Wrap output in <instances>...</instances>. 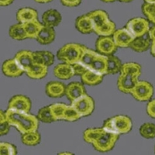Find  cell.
Here are the masks:
<instances>
[{"label": "cell", "instance_id": "cell-5", "mask_svg": "<svg viewBox=\"0 0 155 155\" xmlns=\"http://www.w3.org/2000/svg\"><path fill=\"white\" fill-rule=\"evenodd\" d=\"M84 50V45L79 44L70 43L64 45L58 50L57 58L65 63L73 64L81 61Z\"/></svg>", "mask_w": 155, "mask_h": 155}, {"label": "cell", "instance_id": "cell-16", "mask_svg": "<svg viewBox=\"0 0 155 155\" xmlns=\"http://www.w3.org/2000/svg\"><path fill=\"white\" fill-rule=\"evenodd\" d=\"M66 85L60 81H50L45 86V92L51 98H61L65 95Z\"/></svg>", "mask_w": 155, "mask_h": 155}, {"label": "cell", "instance_id": "cell-50", "mask_svg": "<svg viewBox=\"0 0 155 155\" xmlns=\"http://www.w3.org/2000/svg\"><path fill=\"white\" fill-rule=\"evenodd\" d=\"M154 153H155V147H154Z\"/></svg>", "mask_w": 155, "mask_h": 155}, {"label": "cell", "instance_id": "cell-7", "mask_svg": "<svg viewBox=\"0 0 155 155\" xmlns=\"http://www.w3.org/2000/svg\"><path fill=\"white\" fill-rule=\"evenodd\" d=\"M71 106L75 108L81 117L90 116L95 109V102L92 97L88 94L81 95L71 102Z\"/></svg>", "mask_w": 155, "mask_h": 155}, {"label": "cell", "instance_id": "cell-14", "mask_svg": "<svg viewBox=\"0 0 155 155\" xmlns=\"http://www.w3.org/2000/svg\"><path fill=\"white\" fill-rule=\"evenodd\" d=\"M15 60L16 61L19 65L26 72L33 64L34 63V52L27 50H23L16 54Z\"/></svg>", "mask_w": 155, "mask_h": 155}, {"label": "cell", "instance_id": "cell-43", "mask_svg": "<svg viewBox=\"0 0 155 155\" xmlns=\"http://www.w3.org/2000/svg\"><path fill=\"white\" fill-rule=\"evenodd\" d=\"M13 2H14V0H0V5L1 6H8Z\"/></svg>", "mask_w": 155, "mask_h": 155}, {"label": "cell", "instance_id": "cell-19", "mask_svg": "<svg viewBox=\"0 0 155 155\" xmlns=\"http://www.w3.org/2000/svg\"><path fill=\"white\" fill-rule=\"evenodd\" d=\"M88 69L96 71L103 75H107L108 57L99 53L95 58L93 61L92 62V64H90Z\"/></svg>", "mask_w": 155, "mask_h": 155}, {"label": "cell", "instance_id": "cell-21", "mask_svg": "<svg viewBox=\"0 0 155 155\" xmlns=\"http://www.w3.org/2000/svg\"><path fill=\"white\" fill-rule=\"evenodd\" d=\"M75 27L78 31L83 34H91L94 32L93 24L88 14L78 16L75 20Z\"/></svg>", "mask_w": 155, "mask_h": 155}, {"label": "cell", "instance_id": "cell-10", "mask_svg": "<svg viewBox=\"0 0 155 155\" xmlns=\"http://www.w3.org/2000/svg\"><path fill=\"white\" fill-rule=\"evenodd\" d=\"M118 47L112 36L99 37L95 42V50L101 54L109 56L113 55L116 52Z\"/></svg>", "mask_w": 155, "mask_h": 155}, {"label": "cell", "instance_id": "cell-17", "mask_svg": "<svg viewBox=\"0 0 155 155\" xmlns=\"http://www.w3.org/2000/svg\"><path fill=\"white\" fill-rule=\"evenodd\" d=\"M151 43V39L149 36V34L147 33V34L141 36V37H135L130 45V48L136 52L141 53V52H144V51H147L150 48Z\"/></svg>", "mask_w": 155, "mask_h": 155}, {"label": "cell", "instance_id": "cell-2", "mask_svg": "<svg viewBox=\"0 0 155 155\" xmlns=\"http://www.w3.org/2000/svg\"><path fill=\"white\" fill-rule=\"evenodd\" d=\"M5 116L11 126L15 127L21 134L38 130L39 119L30 113L7 109Z\"/></svg>", "mask_w": 155, "mask_h": 155}, {"label": "cell", "instance_id": "cell-49", "mask_svg": "<svg viewBox=\"0 0 155 155\" xmlns=\"http://www.w3.org/2000/svg\"><path fill=\"white\" fill-rule=\"evenodd\" d=\"M59 154H72V153H70V152H61V153H59Z\"/></svg>", "mask_w": 155, "mask_h": 155}, {"label": "cell", "instance_id": "cell-25", "mask_svg": "<svg viewBox=\"0 0 155 155\" xmlns=\"http://www.w3.org/2000/svg\"><path fill=\"white\" fill-rule=\"evenodd\" d=\"M103 77H104L103 74L88 69L81 76V78L82 83H84L85 85H89V86H95V85H99L102 82V80H103Z\"/></svg>", "mask_w": 155, "mask_h": 155}, {"label": "cell", "instance_id": "cell-1", "mask_svg": "<svg viewBox=\"0 0 155 155\" xmlns=\"http://www.w3.org/2000/svg\"><path fill=\"white\" fill-rule=\"evenodd\" d=\"M119 137V134L109 132L103 127L88 128L83 133L84 140L92 144L97 151L102 153L113 150Z\"/></svg>", "mask_w": 155, "mask_h": 155}, {"label": "cell", "instance_id": "cell-13", "mask_svg": "<svg viewBox=\"0 0 155 155\" xmlns=\"http://www.w3.org/2000/svg\"><path fill=\"white\" fill-rule=\"evenodd\" d=\"M2 70L5 76L10 78L19 77L25 73L24 70L19 65L15 58L5 61L2 64Z\"/></svg>", "mask_w": 155, "mask_h": 155}, {"label": "cell", "instance_id": "cell-35", "mask_svg": "<svg viewBox=\"0 0 155 155\" xmlns=\"http://www.w3.org/2000/svg\"><path fill=\"white\" fill-rule=\"evenodd\" d=\"M142 12L149 22L155 25V4L144 2L142 5Z\"/></svg>", "mask_w": 155, "mask_h": 155}, {"label": "cell", "instance_id": "cell-38", "mask_svg": "<svg viewBox=\"0 0 155 155\" xmlns=\"http://www.w3.org/2000/svg\"><path fill=\"white\" fill-rule=\"evenodd\" d=\"M11 125L5 116V112H0V135L3 136L7 134L9 131Z\"/></svg>", "mask_w": 155, "mask_h": 155}, {"label": "cell", "instance_id": "cell-44", "mask_svg": "<svg viewBox=\"0 0 155 155\" xmlns=\"http://www.w3.org/2000/svg\"><path fill=\"white\" fill-rule=\"evenodd\" d=\"M150 54L152 56L155 58V41H152L151 45H150Z\"/></svg>", "mask_w": 155, "mask_h": 155}, {"label": "cell", "instance_id": "cell-40", "mask_svg": "<svg viewBox=\"0 0 155 155\" xmlns=\"http://www.w3.org/2000/svg\"><path fill=\"white\" fill-rule=\"evenodd\" d=\"M147 113L151 118L155 119V99L148 102L147 105Z\"/></svg>", "mask_w": 155, "mask_h": 155}, {"label": "cell", "instance_id": "cell-8", "mask_svg": "<svg viewBox=\"0 0 155 155\" xmlns=\"http://www.w3.org/2000/svg\"><path fill=\"white\" fill-rule=\"evenodd\" d=\"M140 76V74L138 73H120L117 79V88L123 93L130 94Z\"/></svg>", "mask_w": 155, "mask_h": 155}, {"label": "cell", "instance_id": "cell-41", "mask_svg": "<svg viewBox=\"0 0 155 155\" xmlns=\"http://www.w3.org/2000/svg\"><path fill=\"white\" fill-rule=\"evenodd\" d=\"M61 2L67 7H76L81 3V0H61Z\"/></svg>", "mask_w": 155, "mask_h": 155}, {"label": "cell", "instance_id": "cell-29", "mask_svg": "<svg viewBox=\"0 0 155 155\" xmlns=\"http://www.w3.org/2000/svg\"><path fill=\"white\" fill-rule=\"evenodd\" d=\"M41 140V134L37 130L25 133L21 137L22 143L27 146H36L40 143Z\"/></svg>", "mask_w": 155, "mask_h": 155}, {"label": "cell", "instance_id": "cell-32", "mask_svg": "<svg viewBox=\"0 0 155 155\" xmlns=\"http://www.w3.org/2000/svg\"><path fill=\"white\" fill-rule=\"evenodd\" d=\"M37 118L39 119L40 121L43 122V123H46V124H50V123L55 121L53 114L51 113L50 106L41 108L37 113Z\"/></svg>", "mask_w": 155, "mask_h": 155}, {"label": "cell", "instance_id": "cell-42", "mask_svg": "<svg viewBox=\"0 0 155 155\" xmlns=\"http://www.w3.org/2000/svg\"><path fill=\"white\" fill-rule=\"evenodd\" d=\"M149 36H150V39H151L152 41H155V25L153 27H152L151 28H150V30L148 32Z\"/></svg>", "mask_w": 155, "mask_h": 155}, {"label": "cell", "instance_id": "cell-34", "mask_svg": "<svg viewBox=\"0 0 155 155\" xmlns=\"http://www.w3.org/2000/svg\"><path fill=\"white\" fill-rule=\"evenodd\" d=\"M80 118H81V116L76 110L75 108L73 107L71 105L67 106L64 113L63 120L68 122H74L78 120Z\"/></svg>", "mask_w": 155, "mask_h": 155}, {"label": "cell", "instance_id": "cell-12", "mask_svg": "<svg viewBox=\"0 0 155 155\" xmlns=\"http://www.w3.org/2000/svg\"><path fill=\"white\" fill-rule=\"evenodd\" d=\"M112 37L116 46L121 48H130V45L135 38V37L126 27L116 30Z\"/></svg>", "mask_w": 155, "mask_h": 155}, {"label": "cell", "instance_id": "cell-28", "mask_svg": "<svg viewBox=\"0 0 155 155\" xmlns=\"http://www.w3.org/2000/svg\"><path fill=\"white\" fill-rule=\"evenodd\" d=\"M9 34L11 38L16 41H23L25 39H27V33L23 27V24L20 23L12 25L9 28Z\"/></svg>", "mask_w": 155, "mask_h": 155}, {"label": "cell", "instance_id": "cell-31", "mask_svg": "<svg viewBox=\"0 0 155 155\" xmlns=\"http://www.w3.org/2000/svg\"><path fill=\"white\" fill-rule=\"evenodd\" d=\"M67 106L68 105H66L65 103H61V102H57V103L50 105L51 113L53 114L55 121L63 120L64 113Z\"/></svg>", "mask_w": 155, "mask_h": 155}, {"label": "cell", "instance_id": "cell-39", "mask_svg": "<svg viewBox=\"0 0 155 155\" xmlns=\"http://www.w3.org/2000/svg\"><path fill=\"white\" fill-rule=\"evenodd\" d=\"M72 67L73 69H74V72L75 75L81 76L87 70H88V68H87L81 61H78L77 62V63L73 64Z\"/></svg>", "mask_w": 155, "mask_h": 155}, {"label": "cell", "instance_id": "cell-46", "mask_svg": "<svg viewBox=\"0 0 155 155\" xmlns=\"http://www.w3.org/2000/svg\"><path fill=\"white\" fill-rule=\"evenodd\" d=\"M144 2H147V3H153V4H155V0H144Z\"/></svg>", "mask_w": 155, "mask_h": 155}, {"label": "cell", "instance_id": "cell-20", "mask_svg": "<svg viewBox=\"0 0 155 155\" xmlns=\"http://www.w3.org/2000/svg\"><path fill=\"white\" fill-rule=\"evenodd\" d=\"M62 20L61 13L56 9H48L44 12L42 16L43 24L51 27H58Z\"/></svg>", "mask_w": 155, "mask_h": 155}, {"label": "cell", "instance_id": "cell-3", "mask_svg": "<svg viewBox=\"0 0 155 155\" xmlns=\"http://www.w3.org/2000/svg\"><path fill=\"white\" fill-rule=\"evenodd\" d=\"M93 24L94 33L99 37L113 36L116 31V24L109 19L107 12L102 9H97L88 13Z\"/></svg>", "mask_w": 155, "mask_h": 155}, {"label": "cell", "instance_id": "cell-18", "mask_svg": "<svg viewBox=\"0 0 155 155\" xmlns=\"http://www.w3.org/2000/svg\"><path fill=\"white\" fill-rule=\"evenodd\" d=\"M54 74L55 77L61 80L70 79L73 76L75 75L72 64L65 62L61 63L55 66L54 68Z\"/></svg>", "mask_w": 155, "mask_h": 155}, {"label": "cell", "instance_id": "cell-45", "mask_svg": "<svg viewBox=\"0 0 155 155\" xmlns=\"http://www.w3.org/2000/svg\"><path fill=\"white\" fill-rule=\"evenodd\" d=\"M36 2H37V3H42V4H44V3H48V2H51L52 0H34Z\"/></svg>", "mask_w": 155, "mask_h": 155}, {"label": "cell", "instance_id": "cell-37", "mask_svg": "<svg viewBox=\"0 0 155 155\" xmlns=\"http://www.w3.org/2000/svg\"><path fill=\"white\" fill-rule=\"evenodd\" d=\"M17 153L16 147L13 144L7 142L0 143V154L1 155H16Z\"/></svg>", "mask_w": 155, "mask_h": 155}, {"label": "cell", "instance_id": "cell-11", "mask_svg": "<svg viewBox=\"0 0 155 155\" xmlns=\"http://www.w3.org/2000/svg\"><path fill=\"white\" fill-rule=\"evenodd\" d=\"M32 108L31 100L23 95H16L12 97L8 103V109L16 111L30 113Z\"/></svg>", "mask_w": 155, "mask_h": 155}, {"label": "cell", "instance_id": "cell-15", "mask_svg": "<svg viewBox=\"0 0 155 155\" xmlns=\"http://www.w3.org/2000/svg\"><path fill=\"white\" fill-rule=\"evenodd\" d=\"M85 94H86V90L81 82L74 81L66 85L65 95L71 102L75 100Z\"/></svg>", "mask_w": 155, "mask_h": 155}, {"label": "cell", "instance_id": "cell-27", "mask_svg": "<svg viewBox=\"0 0 155 155\" xmlns=\"http://www.w3.org/2000/svg\"><path fill=\"white\" fill-rule=\"evenodd\" d=\"M43 26L44 24L39 21L38 19L32 20L28 23H23V27H24L26 33H27V38L37 39V35L41 31Z\"/></svg>", "mask_w": 155, "mask_h": 155}, {"label": "cell", "instance_id": "cell-22", "mask_svg": "<svg viewBox=\"0 0 155 155\" xmlns=\"http://www.w3.org/2000/svg\"><path fill=\"white\" fill-rule=\"evenodd\" d=\"M48 66L44 65L43 64L34 62L25 73L32 79L39 80L46 77L48 74Z\"/></svg>", "mask_w": 155, "mask_h": 155}, {"label": "cell", "instance_id": "cell-30", "mask_svg": "<svg viewBox=\"0 0 155 155\" xmlns=\"http://www.w3.org/2000/svg\"><path fill=\"white\" fill-rule=\"evenodd\" d=\"M108 57V74H115L120 72L122 68L121 61L117 57L109 55Z\"/></svg>", "mask_w": 155, "mask_h": 155}, {"label": "cell", "instance_id": "cell-4", "mask_svg": "<svg viewBox=\"0 0 155 155\" xmlns=\"http://www.w3.org/2000/svg\"><path fill=\"white\" fill-rule=\"evenodd\" d=\"M102 127L109 132L116 134H126L130 132L133 127V122L129 116L119 115L108 119L104 122Z\"/></svg>", "mask_w": 155, "mask_h": 155}, {"label": "cell", "instance_id": "cell-33", "mask_svg": "<svg viewBox=\"0 0 155 155\" xmlns=\"http://www.w3.org/2000/svg\"><path fill=\"white\" fill-rule=\"evenodd\" d=\"M140 134L146 139H153L155 137V124L152 123H145L140 128Z\"/></svg>", "mask_w": 155, "mask_h": 155}, {"label": "cell", "instance_id": "cell-24", "mask_svg": "<svg viewBox=\"0 0 155 155\" xmlns=\"http://www.w3.org/2000/svg\"><path fill=\"white\" fill-rule=\"evenodd\" d=\"M37 18H38L37 11L32 8H21L16 12V19H17L18 23H23V24L34 20V19H37Z\"/></svg>", "mask_w": 155, "mask_h": 155}, {"label": "cell", "instance_id": "cell-23", "mask_svg": "<svg viewBox=\"0 0 155 155\" xmlns=\"http://www.w3.org/2000/svg\"><path fill=\"white\" fill-rule=\"evenodd\" d=\"M55 37H56V33L54 27H48L44 25L36 40L41 44L47 45L53 42L54 41Z\"/></svg>", "mask_w": 155, "mask_h": 155}, {"label": "cell", "instance_id": "cell-6", "mask_svg": "<svg viewBox=\"0 0 155 155\" xmlns=\"http://www.w3.org/2000/svg\"><path fill=\"white\" fill-rule=\"evenodd\" d=\"M130 94L136 100L140 102L149 101L153 95V87L148 81L139 80Z\"/></svg>", "mask_w": 155, "mask_h": 155}, {"label": "cell", "instance_id": "cell-26", "mask_svg": "<svg viewBox=\"0 0 155 155\" xmlns=\"http://www.w3.org/2000/svg\"><path fill=\"white\" fill-rule=\"evenodd\" d=\"M34 62L43 64L44 65L50 67L54 62V55L47 51H34Z\"/></svg>", "mask_w": 155, "mask_h": 155}, {"label": "cell", "instance_id": "cell-47", "mask_svg": "<svg viewBox=\"0 0 155 155\" xmlns=\"http://www.w3.org/2000/svg\"><path fill=\"white\" fill-rule=\"evenodd\" d=\"M118 1H120V2H125V3H127V2H132L133 0H118Z\"/></svg>", "mask_w": 155, "mask_h": 155}, {"label": "cell", "instance_id": "cell-9", "mask_svg": "<svg viewBox=\"0 0 155 155\" xmlns=\"http://www.w3.org/2000/svg\"><path fill=\"white\" fill-rule=\"evenodd\" d=\"M126 28L135 37L147 34L150 30L149 20L142 17L133 18L127 22Z\"/></svg>", "mask_w": 155, "mask_h": 155}, {"label": "cell", "instance_id": "cell-48", "mask_svg": "<svg viewBox=\"0 0 155 155\" xmlns=\"http://www.w3.org/2000/svg\"><path fill=\"white\" fill-rule=\"evenodd\" d=\"M102 2H115V1H117V0H102Z\"/></svg>", "mask_w": 155, "mask_h": 155}, {"label": "cell", "instance_id": "cell-36", "mask_svg": "<svg viewBox=\"0 0 155 155\" xmlns=\"http://www.w3.org/2000/svg\"><path fill=\"white\" fill-rule=\"evenodd\" d=\"M120 73H138L141 74V66L135 62L123 64Z\"/></svg>", "mask_w": 155, "mask_h": 155}]
</instances>
